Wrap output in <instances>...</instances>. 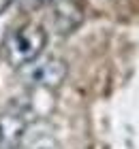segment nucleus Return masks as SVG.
<instances>
[{
	"instance_id": "f257e3e1",
	"label": "nucleus",
	"mask_w": 139,
	"mask_h": 149,
	"mask_svg": "<svg viewBox=\"0 0 139 149\" xmlns=\"http://www.w3.org/2000/svg\"><path fill=\"white\" fill-rule=\"evenodd\" d=\"M47 45L45 30L37 24H26L13 30L4 43V58L13 68H24L30 62L39 60Z\"/></svg>"
},
{
	"instance_id": "f03ea898",
	"label": "nucleus",
	"mask_w": 139,
	"mask_h": 149,
	"mask_svg": "<svg viewBox=\"0 0 139 149\" xmlns=\"http://www.w3.org/2000/svg\"><path fill=\"white\" fill-rule=\"evenodd\" d=\"M26 68V79L28 83L43 87V90H56L58 85H62V81L66 79V62L60 58H47L41 62H30Z\"/></svg>"
},
{
	"instance_id": "7ed1b4c3",
	"label": "nucleus",
	"mask_w": 139,
	"mask_h": 149,
	"mask_svg": "<svg viewBox=\"0 0 139 149\" xmlns=\"http://www.w3.org/2000/svg\"><path fill=\"white\" fill-rule=\"evenodd\" d=\"M28 121L22 113H0V149H17L26 136Z\"/></svg>"
},
{
	"instance_id": "20e7f679",
	"label": "nucleus",
	"mask_w": 139,
	"mask_h": 149,
	"mask_svg": "<svg viewBox=\"0 0 139 149\" xmlns=\"http://www.w3.org/2000/svg\"><path fill=\"white\" fill-rule=\"evenodd\" d=\"M39 4H49V2H56V0H37Z\"/></svg>"
}]
</instances>
